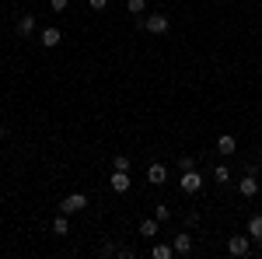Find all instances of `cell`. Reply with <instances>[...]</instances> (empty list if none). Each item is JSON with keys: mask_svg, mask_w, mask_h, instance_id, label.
<instances>
[{"mask_svg": "<svg viewBox=\"0 0 262 259\" xmlns=\"http://www.w3.org/2000/svg\"><path fill=\"white\" fill-rule=\"evenodd\" d=\"M140 25H143V32H150V35H164V32L171 28L168 14H161V11H150V14H143Z\"/></svg>", "mask_w": 262, "mask_h": 259, "instance_id": "obj_1", "label": "cell"}, {"mask_svg": "<svg viewBox=\"0 0 262 259\" xmlns=\"http://www.w3.org/2000/svg\"><path fill=\"white\" fill-rule=\"evenodd\" d=\"M203 186H206V175H200L196 168H189V172H182V179H179V189L185 193V196H196Z\"/></svg>", "mask_w": 262, "mask_h": 259, "instance_id": "obj_2", "label": "cell"}, {"mask_svg": "<svg viewBox=\"0 0 262 259\" xmlns=\"http://www.w3.org/2000/svg\"><path fill=\"white\" fill-rule=\"evenodd\" d=\"M227 252L238 256V259L252 256V238H248V231H245V235H231V238H227Z\"/></svg>", "mask_w": 262, "mask_h": 259, "instance_id": "obj_3", "label": "cell"}, {"mask_svg": "<svg viewBox=\"0 0 262 259\" xmlns=\"http://www.w3.org/2000/svg\"><path fill=\"white\" fill-rule=\"evenodd\" d=\"M84 207H88V196L84 193H70V196H63V203H60V214H81Z\"/></svg>", "mask_w": 262, "mask_h": 259, "instance_id": "obj_4", "label": "cell"}, {"mask_svg": "<svg viewBox=\"0 0 262 259\" xmlns=\"http://www.w3.org/2000/svg\"><path fill=\"white\" fill-rule=\"evenodd\" d=\"M238 193H242L245 200L259 196V175H255V172H245L242 179H238Z\"/></svg>", "mask_w": 262, "mask_h": 259, "instance_id": "obj_5", "label": "cell"}, {"mask_svg": "<svg viewBox=\"0 0 262 259\" xmlns=\"http://www.w3.org/2000/svg\"><path fill=\"white\" fill-rule=\"evenodd\" d=\"M60 42H63V32L56 28V25H49V28H42V32H39V46H42V49H56Z\"/></svg>", "mask_w": 262, "mask_h": 259, "instance_id": "obj_6", "label": "cell"}, {"mask_svg": "<svg viewBox=\"0 0 262 259\" xmlns=\"http://www.w3.org/2000/svg\"><path fill=\"white\" fill-rule=\"evenodd\" d=\"M108 186H112V193H129L133 179H129V172H119V168H112V175H108Z\"/></svg>", "mask_w": 262, "mask_h": 259, "instance_id": "obj_7", "label": "cell"}, {"mask_svg": "<svg viewBox=\"0 0 262 259\" xmlns=\"http://www.w3.org/2000/svg\"><path fill=\"white\" fill-rule=\"evenodd\" d=\"M171 245H175V256H192L196 252V242H192V235H185V231H179L171 238Z\"/></svg>", "mask_w": 262, "mask_h": 259, "instance_id": "obj_8", "label": "cell"}, {"mask_svg": "<svg viewBox=\"0 0 262 259\" xmlns=\"http://www.w3.org/2000/svg\"><path fill=\"white\" fill-rule=\"evenodd\" d=\"M35 28H39V25H35V14H21L18 25H14L18 39H32V35H35Z\"/></svg>", "mask_w": 262, "mask_h": 259, "instance_id": "obj_9", "label": "cell"}, {"mask_svg": "<svg viewBox=\"0 0 262 259\" xmlns=\"http://www.w3.org/2000/svg\"><path fill=\"white\" fill-rule=\"evenodd\" d=\"M147 182H150V186H164V182H168V168H164L161 161H150V165H147Z\"/></svg>", "mask_w": 262, "mask_h": 259, "instance_id": "obj_10", "label": "cell"}, {"mask_svg": "<svg viewBox=\"0 0 262 259\" xmlns=\"http://www.w3.org/2000/svg\"><path fill=\"white\" fill-rule=\"evenodd\" d=\"M140 235L154 242L158 235H161V221H158V217H143V221H140Z\"/></svg>", "mask_w": 262, "mask_h": 259, "instance_id": "obj_11", "label": "cell"}, {"mask_svg": "<svg viewBox=\"0 0 262 259\" xmlns=\"http://www.w3.org/2000/svg\"><path fill=\"white\" fill-rule=\"evenodd\" d=\"M234 151H238L234 133H221V137H217V154H224V158H227V154H234Z\"/></svg>", "mask_w": 262, "mask_h": 259, "instance_id": "obj_12", "label": "cell"}, {"mask_svg": "<svg viewBox=\"0 0 262 259\" xmlns=\"http://www.w3.org/2000/svg\"><path fill=\"white\" fill-rule=\"evenodd\" d=\"M248 238L262 245V214H252L248 217Z\"/></svg>", "mask_w": 262, "mask_h": 259, "instance_id": "obj_13", "label": "cell"}, {"mask_svg": "<svg viewBox=\"0 0 262 259\" xmlns=\"http://www.w3.org/2000/svg\"><path fill=\"white\" fill-rule=\"evenodd\" d=\"M150 256H154V259H171V256H175V245H164V242H150Z\"/></svg>", "mask_w": 262, "mask_h": 259, "instance_id": "obj_14", "label": "cell"}, {"mask_svg": "<svg viewBox=\"0 0 262 259\" xmlns=\"http://www.w3.org/2000/svg\"><path fill=\"white\" fill-rule=\"evenodd\" d=\"M126 11H129L133 18H143V14H147V0H126Z\"/></svg>", "mask_w": 262, "mask_h": 259, "instance_id": "obj_15", "label": "cell"}, {"mask_svg": "<svg viewBox=\"0 0 262 259\" xmlns=\"http://www.w3.org/2000/svg\"><path fill=\"white\" fill-rule=\"evenodd\" d=\"M213 182H217V186H227V182H231V168H227V165H217V168H213Z\"/></svg>", "mask_w": 262, "mask_h": 259, "instance_id": "obj_16", "label": "cell"}, {"mask_svg": "<svg viewBox=\"0 0 262 259\" xmlns=\"http://www.w3.org/2000/svg\"><path fill=\"white\" fill-rule=\"evenodd\" d=\"M53 235H70V221H67V214H60V217L53 221Z\"/></svg>", "mask_w": 262, "mask_h": 259, "instance_id": "obj_17", "label": "cell"}, {"mask_svg": "<svg viewBox=\"0 0 262 259\" xmlns=\"http://www.w3.org/2000/svg\"><path fill=\"white\" fill-rule=\"evenodd\" d=\"M154 217L161 221V224H168V221H171V207H168V203H158V207H154Z\"/></svg>", "mask_w": 262, "mask_h": 259, "instance_id": "obj_18", "label": "cell"}, {"mask_svg": "<svg viewBox=\"0 0 262 259\" xmlns=\"http://www.w3.org/2000/svg\"><path fill=\"white\" fill-rule=\"evenodd\" d=\"M98 256H101V259H108V256H119V245H112V242H105V245L98 249Z\"/></svg>", "mask_w": 262, "mask_h": 259, "instance_id": "obj_19", "label": "cell"}, {"mask_svg": "<svg viewBox=\"0 0 262 259\" xmlns=\"http://www.w3.org/2000/svg\"><path fill=\"white\" fill-rule=\"evenodd\" d=\"M189 168H196V158H192V154H182L179 158V172H189Z\"/></svg>", "mask_w": 262, "mask_h": 259, "instance_id": "obj_20", "label": "cell"}, {"mask_svg": "<svg viewBox=\"0 0 262 259\" xmlns=\"http://www.w3.org/2000/svg\"><path fill=\"white\" fill-rule=\"evenodd\" d=\"M112 168H119V172H129V158H126V154H116V158H112Z\"/></svg>", "mask_w": 262, "mask_h": 259, "instance_id": "obj_21", "label": "cell"}, {"mask_svg": "<svg viewBox=\"0 0 262 259\" xmlns=\"http://www.w3.org/2000/svg\"><path fill=\"white\" fill-rule=\"evenodd\" d=\"M67 4H70V0H49V11H56V14H63V11H67Z\"/></svg>", "mask_w": 262, "mask_h": 259, "instance_id": "obj_22", "label": "cell"}, {"mask_svg": "<svg viewBox=\"0 0 262 259\" xmlns=\"http://www.w3.org/2000/svg\"><path fill=\"white\" fill-rule=\"evenodd\" d=\"M88 7H91V11H105V7H108V0H88Z\"/></svg>", "mask_w": 262, "mask_h": 259, "instance_id": "obj_23", "label": "cell"}, {"mask_svg": "<svg viewBox=\"0 0 262 259\" xmlns=\"http://www.w3.org/2000/svg\"><path fill=\"white\" fill-rule=\"evenodd\" d=\"M185 224H189V228H196V224H200V214H196V210H192V214H185Z\"/></svg>", "mask_w": 262, "mask_h": 259, "instance_id": "obj_24", "label": "cell"}, {"mask_svg": "<svg viewBox=\"0 0 262 259\" xmlns=\"http://www.w3.org/2000/svg\"><path fill=\"white\" fill-rule=\"evenodd\" d=\"M119 259H133V249L129 245H119Z\"/></svg>", "mask_w": 262, "mask_h": 259, "instance_id": "obj_25", "label": "cell"}, {"mask_svg": "<svg viewBox=\"0 0 262 259\" xmlns=\"http://www.w3.org/2000/svg\"><path fill=\"white\" fill-rule=\"evenodd\" d=\"M4 137H7V130H4V126H0V140H4Z\"/></svg>", "mask_w": 262, "mask_h": 259, "instance_id": "obj_26", "label": "cell"}, {"mask_svg": "<svg viewBox=\"0 0 262 259\" xmlns=\"http://www.w3.org/2000/svg\"><path fill=\"white\" fill-rule=\"evenodd\" d=\"M0 165H4V154H0Z\"/></svg>", "mask_w": 262, "mask_h": 259, "instance_id": "obj_27", "label": "cell"}, {"mask_svg": "<svg viewBox=\"0 0 262 259\" xmlns=\"http://www.w3.org/2000/svg\"><path fill=\"white\" fill-rule=\"evenodd\" d=\"M259 74H262V67H259Z\"/></svg>", "mask_w": 262, "mask_h": 259, "instance_id": "obj_28", "label": "cell"}]
</instances>
